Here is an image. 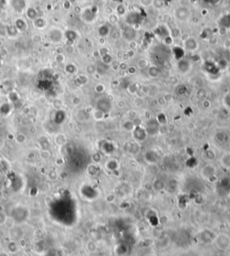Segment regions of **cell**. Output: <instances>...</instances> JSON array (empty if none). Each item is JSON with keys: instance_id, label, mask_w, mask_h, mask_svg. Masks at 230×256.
<instances>
[{"instance_id": "1", "label": "cell", "mask_w": 230, "mask_h": 256, "mask_svg": "<svg viewBox=\"0 0 230 256\" xmlns=\"http://www.w3.org/2000/svg\"><path fill=\"white\" fill-rule=\"evenodd\" d=\"M214 244L219 250H221V251L228 250L230 246V237L226 234L218 235L214 238Z\"/></svg>"}, {"instance_id": "2", "label": "cell", "mask_w": 230, "mask_h": 256, "mask_svg": "<svg viewBox=\"0 0 230 256\" xmlns=\"http://www.w3.org/2000/svg\"><path fill=\"white\" fill-rule=\"evenodd\" d=\"M50 40L53 43H59L63 37V33L59 28H52L49 33Z\"/></svg>"}, {"instance_id": "3", "label": "cell", "mask_w": 230, "mask_h": 256, "mask_svg": "<svg viewBox=\"0 0 230 256\" xmlns=\"http://www.w3.org/2000/svg\"><path fill=\"white\" fill-rule=\"evenodd\" d=\"M11 5L17 13H22L26 7L25 0H12Z\"/></svg>"}, {"instance_id": "4", "label": "cell", "mask_w": 230, "mask_h": 256, "mask_svg": "<svg viewBox=\"0 0 230 256\" xmlns=\"http://www.w3.org/2000/svg\"><path fill=\"white\" fill-rule=\"evenodd\" d=\"M95 14H96V11L94 10V7H92V8H86L82 13V18L85 20V22L89 23V22L93 21Z\"/></svg>"}, {"instance_id": "5", "label": "cell", "mask_w": 230, "mask_h": 256, "mask_svg": "<svg viewBox=\"0 0 230 256\" xmlns=\"http://www.w3.org/2000/svg\"><path fill=\"white\" fill-rule=\"evenodd\" d=\"M177 15V18L180 20H183V19L186 20L190 15V12L186 7H180V8L175 9V16Z\"/></svg>"}, {"instance_id": "6", "label": "cell", "mask_w": 230, "mask_h": 256, "mask_svg": "<svg viewBox=\"0 0 230 256\" xmlns=\"http://www.w3.org/2000/svg\"><path fill=\"white\" fill-rule=\"evenodd\" d=\"M34 27L37 29H44L47 26V21L43 17H36L34 20Z\"/></svg>"}, {"instance_id": "7", "label": "cell", "mask_w": 230, "mask_h": 256, "mask_svg": "<svg viewBox=\"0 0 230 256\" xmlns=\"http://www.w3.org/2000/svg\"><path fill=\"white\" fill-rule=\"evenodd\" d=\"M15 26H16V28L18 32H24V31H25L26 28H27L26 22L24 19H22V18H18V19L16 20Z\"/></svg>"}, {"instance_id": "8", "label": "cell", "mask_w": 230, "mask_h": 256, "mask_svg": "<svg viewBox=\"0 0 230 256\" xmlns=\"http://www.w3.org/2000/svg\"><path fill=\"white\" fill-rule=\"evenodd\" d=\"M26 16L29 19L34 20L37 17V11L33 7H28L26 10Z\"/></svg>"}, {"instance_id": "9", "label": "cell", "mask_w": 230, "mask_h": 256, "mask_svg": "<svg viewBox=\"0 0 230 256\" xmlns=\"http://www.w3.org/2000/svg\"><path fill=\"white\" fill-rule=\"evenodd\" d=\"M17 33H18V31L15 25H10L7 27V34L9 36H14V35L17 34Z\"/></svg>"}, {"instance_id": "10", "label": "cell", "mask_w": 230, "mask_h": 256, "mask_svg": "<svg viewBox=\"0 0 230 256\" xmlns=\"http://www.w3.org/2000/svg\"><path fill=\"white\" fill-rule=\"evenodd\" d=\"M66 71L69 74H74L77 71V67L74 64H68L66 66Z\"/></svg>"}, {"instance_id": "11", "label": "cell", "mask_w": 230, "mask_h": 256, "mask_svg": "<svg viewBox=\"0 0 230 256\" xmlns=\"http://www.w3.org/2000/svg\"><path fill=\"white\" fill-rule=\"evenodd\" d=\"M108 34H109V28H108V26L102 25L99 28V34L101 36H105V35H107Z\"/></svg>"}, {"instance_id": "12", "label": "cell", "mask_w": 230, "mask_h": 256, "mask_svg": "<svg viewBox=\"0 0 230 256\" xmlns=\"http://www.w3.org/2000/svg\"><path fill=\"white\" fill-rule=\"evenodd\" d=\"M88 245H91V247H90V246H87V250H88L89 252H91V253H94V252L96 251V249H97V248H96L97 247L96 245L94 244V242H89Z\"/></svg>"}, {"instance_id": "13", "label": "cell", "mask_w": 230, "mask_h": 256, "mask_svg": "<svg viewBox=\"0 0 230 256\" xmlns=\"http://www.w3.org/2000/svg\"><path fill=\"white\" fill-rule=\"evenodd\" d=\"M63 7L66 9V10L70 9V7H71V2L69 0H65L64 3H63Z\"/></svg>"}, {"instance_id": "14", "label": "cell", "mask_w": 230, "mask_h": 256, "mask_svg": "<svg viewBox=\"0 0 230 256\" xmlns=\"http://www.w3.org/2000/svg\"><path fill=\"white\" fill-rule=\"evenodd\" d=\"M140 2L144 6H151L154 3V0H140Z\"/></svg>"}, {"instance_id": "15", "label": "cell", "mask_w": 230, "mask_h": 256, "mask_svg": "<svg viewBox=\"0 0 230 256\" xmlns=\"http://www.w3.org/2000/svg\"><path fill=\"white\" fill-rule=\"evenodd\" d=\"M63 60H64V57H63L62 54H58V55L56 56V61H57L58 63H62Z\"/></svg>"}, {"instance_id": "16", "label": "cell", "mask_w": 230, "mask_h": 256, "mask_svg": "<svg viewBox=\"0 0 230 256\" xmlns=\"http://www.w3.org/2000/svg\"><path fill=\"white\" fill-rule=\"evenodd\" d=\"M117 9H120V12H118L119 16H122V15H124V14H125V8H124L122 6H119Z\"/></svg>"}, {"instance_id": "17", "label": "cell", "mask_w": 230, "mask_h": 256, "mask_svg": "<svg viewBox=\"0 0 230 256\" xmlns=\"http://www.w3.org/2000/svg\"><path fill=\"white\" fill-rule=\"evenodd\" d=\"M6 5V0H0V7H3Z\"/></svg>"}, {"instance_id": "18", "label": "cell", "mask_w": 230, "mask_h": 256, "mask_svg": "<svg viewBox=\"0 0 230 256\" xmlns=\"http://www.w3.org/2000/svg\"><path fill=\"white\" fill-rule=\"evenodd\" d=\"M1 68H2V61L0 60V69H1Z\"/></svg>"}]
</instances>
